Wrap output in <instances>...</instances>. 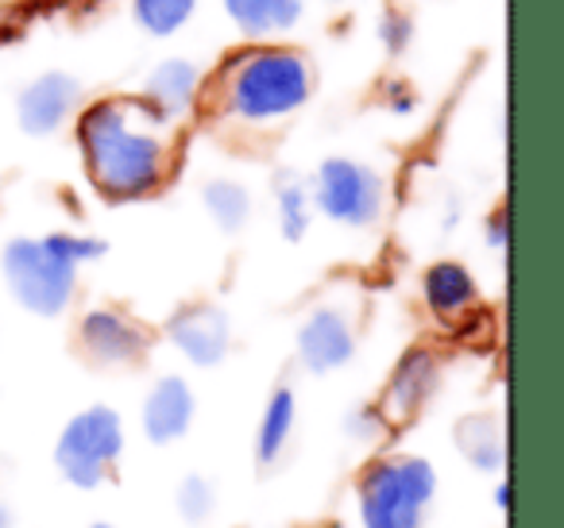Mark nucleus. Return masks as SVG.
I'll return each instance as SVG.
<instances>
[{"mask_svg":"<svg viewBox=\"0 0 564 528\" xmlns=\"http://www.w3.org/2000/svg\"><path fill=\"white\" fill-rule=\"evenodd\" d=\"M78 147L97 194L109 201H140L155 194L171 166L163 120L143 101L109 97L82 112Z\"/></svg>","mask_w":564,"mask_h":528,"instance_id":"f257e3e1","label":"nucleus"},{"mask_svg":"<svg viewBox=\"0 0 564 528\" xmlns=\"http://www.w3.org/2000/svg\"><path fill=\"white\" fill-rule=\"evenodd\" d=\"M105 255V240L55 232L43 240H12L0 255V271L12 297L35 317H58L78 286V266Z\"/></svg>","mask_w":564,"mask_h":528,"instance_id":"f03ea898","label":"nucleus"},{"mask_svg":"<svg viewBox=\"0 0 564 528\" xmlns=\"http://www.w3.org/2000/svg\"><path fill=\"white\" fill-rule=\"evenodd\" d=\"M310 89H314L310 63L286 47L243 51L220 74V101L236 120L248 124L291 117L310 101Z\"/></svg>","mask_w":564,"mask_h":528,"instance_id":"7ed1b4c3","label":"nucleus"},{"mask_svg":"<svg viewBox=\"0 0 564 528\" xmlns=\"http://www.w3.org/2000/svg\"><path fill=\"white\" fill-rule=\"evenodd\" d=\"M433 490H437V474L425 459H379L360 479L364 528H422Z\"/></svg>","mask_w":564,"mask_h":528,"instance_id":"20e7f679","label":"nucleus"},{"mask_svg":"<svg viewBox=\"0 0 564 528\" xmlns=\"http://www.w3.org/2000/svg\"><path fill=\"white\" fill-rule=\"evenodd\" d=\"M124 451V425L109 405H89L63 428L55 448V463L63 479L78 490H97L117 466Z\"/></svg>","mask_w":564,"mask_h":528,"instance_id":"39448f33","label":"nucleus"},{"mask_svg":"<svg viewBox=\"0 0 564 528\" xmlns=\"http://www.w3.org/2000/svg\"><path fill=\"white\" fill-rule=\"evenodd\" d=\"M310 201L329 220H337V224L368 228L383 217L387 182L379 178V170L356 163V158H329V163H322V170H317Z\"/></svg>","mask_w":564,"mask_h":528,"instance_id":"423d86ee","label":"nucleus"},{"mask_svg":"<svg viewBox=\"0 0 564 528\" xmlns=\"http://www.w3.org/2000/svg\"><path fill=\"white\" fill-rule=\"evenodd\" d=\"M352 355H356L352 320H348L340 309L310 312V320L299 332V359L306 363V371H314V374L340 371Z\"/></svg>","mask_w":564,"mask_h":528,"instance_id":"0eeeda50","label":"nucleus"},{"mask_svg":"<svg viewBox=\"0 0 564 528\" xmlns=\"http://www.w3.org/2000/svg\"><path fill=\"white\" fill-rule=\"evenodd\" d=\"M82 89L70 74H40L32 86L20 94L17 101V117H20V128L28 135H51L70 120L74 105H78Z\"/></svg>","mask_w":564,"mask_h":528,"instance_id":"6e6552de","label":"nucleus"},{"mask_svg":"<svg viewBox=\"0 0 564 528\" xmlns=\"http://www.w3.org/2000/svg\"><path fill=\"white\" fill-rule=\"evenodd\" d=\"M166 332H171L174 348L194 366H217L228 355V340H232L228 317L213 305H189V309L174 312Z\"/></svg>","mask_w":564,"mask_h":528,"instance_id":"1a4fd4ad","label":"nucleus"},{"mask_svg":"<svg viewBox=\"0 0 564 528\" xmlns=\"http://www.w3.org/2000/svg\"><path fill=\"white\" fill-rule=\"evenodd\" d=\"M82 348L94 363L105 366H120V363H135L148 348V336H143L140 324L124 317L117 309H94L82 317Z\"/></svg>","mask_w":564,"mask_h":528,"instance_id":"9d476101","label":"nucleus"},{"mask_svg":"<svg viewBox=\"0 0 564 528\" xmlns=\"http://www.w3.org/2000/svg\"><path fill=\"white\" fill-rule=\"evenodd\" d=\"M437 374L441 371H437L433 351H425V348L406 351V355L399 359V366H394L391 382H387L383 409L379 413L391 417V420H410L433 397V389H437Z\"/></svg>","mask_w":564,"mask_h":528,"instance_id":"9b49d317","label":"nucleus"},{"mask_svg":"<svg viewBox=\"0 0 564 528\" xmlns=\"http://www.w3.org/2000/svg\"><path fill=\"white\" fill-rule=\"evenodd\" d=\"M189 420H194V389L186 386V378L171 374L159 378L151 386L148 402H143V432L151 443H174L178 436H186Z\"/></svg>","mask_w":564,"mask_h":528,"instance_id":"f8f14e48","label":"nucleus"},{"mask_svg":"<svg viewBox=\"0 0 564 528\" xmlns=\"http://www.w3.org/2000/svg\"><path fill=\"white\" fill-rule=\"evenodd\" d=\"M197 86H202V74H197L194 63H186V58H163L151 70L148 86H143V105L159 120H174L194 105Z\"/></svg>","mask_w":564,"mask_h":528,"instance_id":"ddd939ff","label":"nucleus"},{"mask_svg":"<svg viewBox=\"0 0 564 528\" xmlns=\"http://www.w3.org/2000/svg\"><path fill=\"white\" fill-rule=\"evenodd\" d=\"M422 297H425V305H430V312L437 320H460V317H468V312H471L479 289H476V278H471L468 266L445 258V263H433L430 271H425Z\"/></svg>","mask_w":564,"mask_h":528,"instance_id":"4468645a","label":"nucleus"},{"mask_svg":"<svg viewBox=\"0 0 564 528\" xmlns=\"http://www.w3.org/2000/svg\"><path fill=\"white\" fill-rule=\"evenodd\" d=\"M236 28L251 40L291 32L302 20V0H220Z\"/></svg>","mask_w":564,"mask_h":528,"instance_id":"2eb2a0df","label":"nucleus"},{"mask_svg":"<svg viewBox=\"0 0 564 528\" xmlns=\"http://www.w3.org/2000/svg\"><path fill=\"white\" fill-rule=\"evenodd\" d=\"M456 448L479 471H499L507 463V440L491 417H464L456 425Z\"/></svg>","mask_w":564,"mask_h":528,"instance_id":"dca6fc26","label":"nucleus"},{"mask_svg":"<svg viewBox=\"0 0 564 528\" xmlns=\"http://www.w3.org/2000/svg\"><path fill=\"white\" fill-rule=\"evenodd\" d=\"M294 389L291 386H279L271 394L263 409V420H259V432H256V459L259 463H274V459L286 451L294 432Z\"/></svg>","mask_w":564,"mask_h":528,"instance_id":"f3484780","label":"nucleus"},{"mask_svg":"<svg viewBox=\"0 0 564 528\" xmlns=\"http://www.w3.org/2000/svg\"><path fill=\"white\" fill-rule=\"evenodd\" d=\"M205 209H209V217L217 220V228H225V232H240L243 224H248V212H251V197L248 189L240 186V182H228V178H217L205 186Z\"/></svg>","mask_w":564,"mask_h":528,"instance_id":"a211bd4d","label":"nucleus"},{"mask_svg":"<svg viewBox=\"0 0 564 528\" xmlns=\"http://www.w3.org/2000/svg\"><path fill=\"white\" fill-rule=\"evenodd\" d=\"M197 0H132V12H135V24L143 28L148 35H166L182 32L194 16Z\"/></svg>","mask_w":564,"mask_h":528,"instance_id":"6ab92c4d","label":"nucleus"},{"mask_svg":"<svg viewBox=\"0 0 564 528\" xmlns=\"http://www.w3.org/2000/svg\"><path fill=\"white\" fill-rule=\"evenodd\" d=\"M279 228L291 243H299L302 235L314 224V201H310V189L299 178H282L279 182Z\"/></svg>","mask_w":564,"mask_h":528,"instance_id":"aec40b11","label":"nucleus"},{"mask_svg":"<svg viewBox=\"0 0 564 528\" xmlns=\"http://www.w3.org/2000/svg\"><path fill=\"white\" fill-rule=\"evenodd\" d=\"M213 505H217V497H213V486L202 479V474H189V479L178 486V513H182V520H189V525H205Z\"/></svg>","mask_w":564,"mask_h":528,"instance_id":"412c9836","label":"nucleus"},{"mask_svg":"<svg viewBox=\"0 0 564 528\" xmlns=\"http://www.w3.org/2000/svg\"><path fill=\"white\" fill-rule=\"evenodd\" d=\"M379 40H383V47L391 51V55L406 51L410 40H414V24H410V16H402V12H387V16L379 20Z\"/></svg>","mask_w":564,"mask_h":528,"instance_id":"4be33fe9","label":"nucleus"},{"mask_svg":"<svg viewBox=\"0 0 564 528\" xmlns=\"http://www.w3.org/2000/svg\"><path fill=\"white\" fill-rule=\"evenodd\" d=\"M383 420H387L383 413L371 409V405H364V409L348 413L345 428H348V436H356V440H376V436L383 432Z\"/></svg>","mask_w":564,"mask_h":528,"instance_id":"5701e85b","label":"nucleus"},{"mask_svg":"<svg viewBox=\"0 0 564 528\" xmlns=\"http://www.w3.org/2000/svg\"><path fill=\"white\" fill-rule=\"evenodd\" d=\"M414 94H410V86L406 81H391V86H387V109L391 112H410L414 109Z\"/></svg>","mask_w":564,"mask_h":528,"instance_id":"b1692460","label":"nucleus"},{"mask_svg":"<svg viewBox=\"0 0 564 528\" xmlns=\"http://www.w3.org/2000/svg\"><path fill=\"white\" fill-rule=\"evenodd\" d=\"M487 243H491L495 251L507 248V212H491V220H487Z\"/></svg>","mask_w":564,"mask_h":528,"instance_id":"393cba45","label":"nucleus"},{"mask_svg":"<svg viewBox=\"0 0 564 528\" xmlns=\"http://www.w3.org/2000/svg\"><path fill=\"white\" fill-rule=\"evenodd\" d=\"M495 505H499V509H507V505H510V486H507V482L495 490Z\"/></svg>","mask_w":564,"mask_h":528,"instance_id":"a878e982","label":"nucleus"},{"mask_svg":"<svg viewBox=\"0 0 564 528\" xmlns=\"http://www.w3.org/2000/svg\"><path fill=\"white\" fill-rule=\"evenodd\" d=\"M0 528H9V513L0 509Z\"/></svg>","mask_w":564,"mask_h":528,"instance_id":"bb28decb","label":"nucleus"},{"mask_svg":"<svg viewBox=\"0 0 564 528\" xmlns=\"http://www.w3.org/2000/svg\"><path fill=\"white\" fill-rule=\"evenodd\" d=\"M94 528H112V525H105V520H101V525H94Z\"/></svg>","mask_w":564,"mask_h":528,"instance_id":"cd10ccee","label":"nucleus"}]
</instances>
